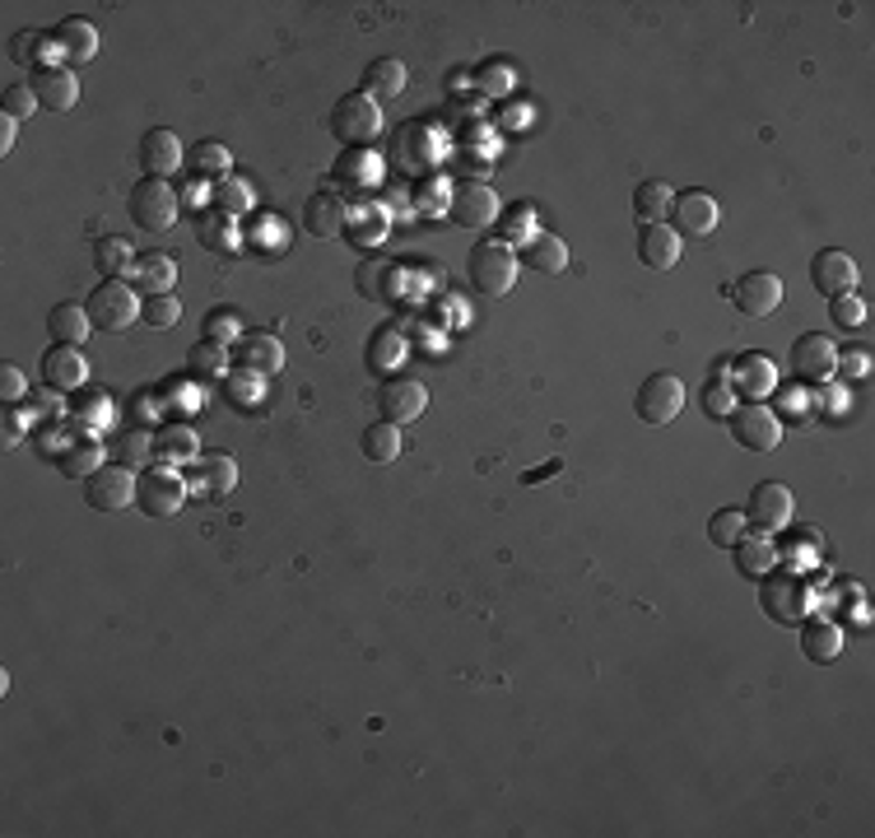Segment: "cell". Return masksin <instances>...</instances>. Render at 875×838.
Returning a JSON list of instances; mask_svg holds the SVG:
<instances>
[{"mask_svg":"<svg viewBox=\"0 0 875 838\" xmlns=\"http://www.w3.org/2000/svg\"><path fill=\"white\" fill-rule=\"evenodd\" d=\"M38 108H42V103H38L33 85H10V89H6V117H14V121H29Z\"/></svg>","mask_w":875,"mask_h":838,"instance_id":"cell-48","label":"cell"},{"mask_svg":"<svg viewBox=\"0 0 875 838\" xmlns=\"http://www.w3.org/2000/svg\"><path fill=\"white\" fill-rule=\"evenodd\" d=\"M149 452L164 461V466H187V461H196V452H201V438H196V429H187V425H164V429L154 433Z\"/></svg>","mask_w":875,"mask_h":838,"instance_id":"cell-28","label":"cell"},{"mask_svg":"<svg viewBox=\"0 0 875 838\" xmlns=\"http://www.w3.org/2000/svg\"><path fill=\"white\" fill-rule=\"evenodd\" d=\"M113 419H117V410H113V397H108V391H98V387H79V391H75V401H70V419H66V425H70V429H79L85 438H94V433H108V429H113Z\"/></svg>","mask_w":875,"mask_h":838,"instance_id":"cell-18","label":"cell"},{"mask_svg":"<svg viewBox=\"0 0 875 838\" xmlns=\"http://www.w3.org/2000/svg\"><path fill=\"white\" fill-rule=\"evenodd\" d=\"M810 284L825 299H838V294H853V284H857V261L847 256V252H838V247H825V252H815V261H810Z\"/></svg>","mask_w":875,"mask_h":838,"instance_id":"cell-16","label":"cell"},{"mask_svg":"<svg viewBox=\"0 0 875 838\" xmlns=\"http://www.w3.org/2000/svg\"><path fill=\"white\" fill-rule=\"evenodd\" d=\"M731 391H740V397H750V401H764L768 391H778L774 359H764V354H736L731 359Z\"/></svg>","mask_w":875,"mask_h":838,"instance_id":"cell-19","label":"cell"},{"mask_svg":"<svg viewBox=\"0 0 875 838\" xmlns=\"http://www.w3.org/2000/svg\"><path fill=\"white\" fill-rule=\"evenodd\" d=\"M205 340H220V345H237L243 340V322H237V312L220 308L205 318Z\"/></svg>","mask_w":875,"mask_h":838,"instance_id":"cell-44","label":"cell"},{"mask_svg":"<svg viewBox=\"0 0 875 838\" xmlns=\"http://www.w3.org/2000/svg\"><path fill=\"white\" fill-rule=\"evenodd\" d=\"M187 168H192L196 177H205V182H220V177H229V168H233V154H229V145H220V140H201L196 149H187Z\"/></svg>","mask_w":875,"mask_h":838,"instance_id":"cell-38","label":"cell"},{"mask_svg":"<svg viewBox=\"0 0 875 838\" xmlns=\"http://www.w3.org/2000/svg\"><path fill=\"white\" fill-rule=\"evenodd\" d=\"M731 299L746 318H774L782 303V280L774 271H746L731 284Z\"/></svg>","mask_w":875,"mask_h":838,"instance_id":"cell-13","label":"cell"},{"mask_svg":"<svg viewBox=\"0 0 875 838\" xmlns=\"http://www.w3.org/2000/svg\"><path fill=\"white\" fill-rule=\"evenodd\" d=\"M261 391H266V382H261V373L237 369V373L229 378V397H233V406H243V410L261 401Z\"/></svg>","mask_w":875,"mask_h":838,"instance_id":"cell-47","label":"cell"},{"mask_svg":"<svg viewBox=\"0 0 875 838\" xmlns=\"http://www.w3.org/2000/svg\"><path fill=\"white\" fill-rule=\"evenodd\" d=\"M130 410H136V419H140V425H149V419H154V410H158V397H136V401H130Z\"/></svg>","mask_w":875,"mask_h":838,"instance_id":"cell-59","label":"cell"},{"mask_svg":"<svg viewBox=\"0 0 875 838\" xmlns=\"http://www.w3.org/2000/svg\"><path fill=\"white\" fill-rule=\"evenodd\" d=\"M51 38L47 33H38V29H23V33H14V42H10V57L19 61V66H38L42 61V47H47ZM42 70V66H38Z\"/></svg>","mask_w":875,"mask_h":838,"instance_id":"cell-46","label":"cell"},{"mask_svg":"<svg viewBox=\"0 0 875 838\" xmlns=\"http://www.w3.org/2000/svg\"><path fill=\"white\" fill-rule=\"evenodd\" d=\"M327 126H331V136L340 145H354V149L359 145H373L382 136V108H378V98H368L363 89H354V94H344L336 108H331Z\"/></svg>","mask_w":875,"mask_h":838,"instance_id":"cell-3","label":"cell"},{"mask_svg":"<svg viewBox=\"0 0 875 838\" xmlns=\"http://www.w3.org/2000/svg\"><path fill=\"white\" fill-rule=\"evenodd\" d=\"M33 94H38V103L47 113H70L75 103H79V80H75V70H66V66H42V70H33Z\"/></svg>","mask_w":875,"mask_h":838,"instance_id":"cell-21","label":"cell"},{"mask_svg":"<svg viewBox=\"0 0 875 838\" xmlns=\"http://www.w3.org/2000/svg\"><path fill=\"white\" fill-rule=\"evenodd\" d=\"M560 470H564V461L560 457H554V461H545V466H536V470H526V485H536V480H545V476H560Z\"/></svg>","mask_w":875,"mask_h":838,"instance_id":"cell-58","label":"cell"},{"mask_svg":"<svg viewBox=\"0 0 875 838\" xmlns=\"http://www.w3.org/2000/svg\"><path fill=\"white\" fill-rule=\"evenodd\" d=\"M834 373H843V378H866V373H871V354H866V350H853V354H838V363H834Z\"/></svg>","mask_w":875,"mask_h":838,"instance_id":"cell-55","label":"cell"},{"mask_svg":"<svg viewBox=\"0 0 875 838\" xmlns=\"http://www.w3.org/2000/svg\"><path fill=\"white\" fill-rule=\"evenodd\" d=\"M740 513H746V527L755 536L787 532V522H791V489L778 485V480H764V485L750 489V504L740 508Z\"/></svg>","mask_w":875,"mask_h":838,"instance_id":"cell-9","label":"cell"},{"mask_svg":"<svg viewBox=\"0 0 875 838\" xmlns=\"http://www.w3.org/2000/svg\"><path fill=\"white\" fill-rule=\"evenodd\" d=\"M680 252H684V238L671 228V224H643L639 233V261L648 271H675L680 266Z\"/></svg>","mask_w":875,"mask_h":838,"instance_id":"cell-20","label":"cell"},{"mask_svg":"<svg viewBox=\"0 0 875 838\" xmlns=\"http://www.w3.org/2000/svg\"><path fill=\"white\" fill-rule=\"evenodd\" d=\"M187 373L196 382H220L229 373V345H220V340H196V345L187 350Z\"/></svg>","mask_w":875,"mask_h":838,"instance_id":"cell-33","label":"cell"},{"mask_svg":"<svg viewBox=\"0 0 875 838\" xmlns=\"http://www.w3.org/2000/svg\"><path fill=\"white\" fill-rule=\"evenodd\" d=\"M746 532L750 527H746V513H740V508H718V513L708 517V540L722 545V549H731Z\"/></svg>","mask_w":875,"mask_h":838,"instance_id":"cell-42","label":"cell"},{"mask_svg":"<svg viewBox=\"0 0 875 838\" xmlns=\"http://www.w3.org/2000/svg\"><path fill=\"white\" fill-rule=\"evenodd\" d=\"M130 220L145 233H168L182 220V196L164 177H145V182H136V192H130Z\"/></svg>","mask_w":875,"mask_h":838,"instance_id":"cell-5","label":"cell"},{"mask_svg":"<svg viewBox=\"0 0 875 838\" xmlns=\"http://www.w3.org/2000/svg\"><path fill=\"white\" fill-rule=\"evenodd\" d=\"M303 228L312 233V238H336V233H344V201L336 192H317L308 196L303 205Z\"/></svg>","mask_w":875,"mask_h":838,"instance_id":"cell-27","label":"cell"},{"mask_svg":"<svg viewBox=\"0 0 875 838\" xmlns=\"http://www.w3.org/2000/svg\"><path fill=\"white\" fill-rule=\"evenodd\" d=\"M703 410L712 415V419H727L731 410H736V391H731V382H708L703 387Z\"/></svg>","mask_w":875,"mask_h":838,"instance_id":"cell-49","label":"cell"},{"mask_svg":"<svg viewBox=\"0 0 875 838\" xmlns=\"http://www.w3.org/2000/svg\"><path fill=\"white\" fill-rule=\"evenodd\" d=\"M201 243H205L210 252H229V247H233V220L220 215V210H215V215H205V220H201Z\"/></svg>","mask_w":875,"mask_h":838,"instance_id":"cell-45","label":"cell"},{"mask_svg":"<svg viewBox=\"0 0 875 838\" xmlns=\"http://www.w3.org/2000/svg\"><path fill=\"white\" fill-rule=\"evenodd\" d=\"M145 448H149V442H145L140 433H130V438L121 442V452H126V457H130V452H145ZM130 461H136V457H130Z\"/></svg>","mask_w":875,"mask_h":838,"instance_id":"cell-60","label":"cell"},{"mask_svg":"<svg viewBox=\"0 0 875 838\" xmlns=\"http://www.w3.org/2000/svg\"><path fill=\"white\" fill-rule=\"evenodd\" d=\"M834 363H838V350L829 335H801L797 345H791V373H797L801 387H829L834 382Z\"/></svg>","mask_w":875,"mask_h":838,"instance_id":"cell-11","label":"cell"},{"mask_svg":"<svg viewBox=\"0 0 875 838\" xmlns=\"http://www.w3.org/2000/svg\"><path fill=\"white\" fill-rule=\"evenodd\" d=\"M210 201H215V210L220 215H229V220H237V215H247V210L256 205V196H252V182H243V177H220L215 187H210Z\"/></svg>","mask_w":875,"mask_h":838,"instance_id":"cell-37","label":"cell"},{"mask_svg":"<svg viewBox=\"0 0 875 838\" xmlns=\"http://www.w3.org/2000/svg\"><path fill=\"white\" fill-rule=\"evenodd\" d=\"M671 228L680 233H689V238H708L712 228H718V201H712L708 192H699V187H689V192H675V201H671Z\"/></svg>","mask_w":875,"mask_h":838,"instance_id":"cell-14","label":"cell"},{"mask_svg":"<svg viewBox=\"0 0 875 838\" xmlns=\"http://www.w3.org/2000/svg\"><path fill=\"white\" fill-rule=\"evenodd\" d=\"M136 489H140L136 470L121 466V461H108V466H98L94 476L85 480V499H89V508H98V513H117V508H130V504H136Z\"/></svg>","mask_w":875,"mask_h":838,"instance_id":"cell-8","label":"cell"},{"mask_svg":"<svg viewBox=\"0 0 875 838\" xmlns=\"http://www.w3.org/2000/svg\"><path fill=\"white\" fill-rule=\"evenodd\" d=\"M829 318L838 327H862L866 322V303L857 294H838V299H829Z\"/></svg>","mask_w":875,"mask_h":838,"instance_id":"cell-51","label":"cell"},{"mask_svg":"<svg viewBox=\"0 0 875 838\" xmlns=\"http://www.w3.org/2000/svg\"><path fill=\"white\" fill-rule=\"evenodd\" d=\"M233 485H237V461H233V452L196 457V489L205 494V499H224V494H233Z\"/></svg>","mask_w":875,"mask_h":838,"instance_id":"cell-29","label":"cell"},{"mask_svg":"<svg viewBox=\"0 0 875 838\" xmlns=\"http://www.w3.org/2000/svg\"><path fill=\"white\" fill-rule=\"evenodd\" d=\"M85 308H89V322L98 327V331H130L140 322V312H145V303H140V294L130 290L126 280H98L94 284V294L85 299Z\"/></svg>","mask_w":875,"mask_h":838,"instance_id":"cell-2","label":"cell"},{"mask_svg":"<svg viewBox=\"0 0 875 838\" xmlns=\"http://www.w3.org/2000/svg\"><path fill=\"white\" fill-rule=\"evenodd\" d=\"M410 85V70H406V61H396V57H378V61H368L363 66V94L368 98H401V89Z\"/></svg>","mask_w":875,"mask_h":838,"instance_id":"cell-30","label":"cell"},{"mask_svg":"<svg viewBox=\"0 0 875 838\" xmlns=\"http://www.w3.org/2000/svg\"><path fill=\"white\" fill-rule=\"evenodd\" d=\"M23 391H29V382H23V373L14 369V363H6V369H0V397H6V401H19Z\"/></svg>","mask_w":875,"mask_h":838,"instance_id":"cell-56","label":"cell"},{"mask_svg":"<svg viewBox=\"0 0 875 838\" xmlns=\"http://www.w3.org/2000/svg\"><path fill=\"white\" fill-rule=\"evenodd\" d=\"M85 378H89V363H85V354H79V350H70V345H51V350L42 354V387L79 391V387H85Z\"/></svg>","mask_w":875,"mask_h":838,"instance_id":"cell-23","label":"cell"},{"mask_svg":"<svg viewBox=\"0 0 875 838\" xmlns=\"http://www.w3.org/2000/svg\"><path fill=\"white\" fill-rule=\"evenodd\" d=\"M526 266L541 271V275H564L568 271V243L554 238V233H536L526 243Z\"/></svg>","mask_w":875,"mask_h":838,"instance_id":"cell-35","label":"cell"},{"mask_svg":"<svg viewBox=\"0 0 875 838\" xmlns=\"http://www.w3.org/2000/svg\"><path fill=\"white\" fill-rule=\"evenodd\" d=\"M233 359H237V369H247V373H261V378H275L280 369H284V345L275 335H266V331H256V335H243L233 345Z\"/></svg>","mask_w":875,"mask_h":838,"instance_id":"cell-22","label":"cell"},{"mask_svg":"<svg viewBox=\"0 0 875 838\" xmlns=\"http://www.w3.org/2000/svg\"><path fill=\"white\" fill-rule=\"evenodd\" d=\"M447 215H453V224L480 233L498 220V196H494V187H485V182H457L453 196H447Z\"/></svg>","mask_w":875,"mask_h":838,"instance_id":"cell-12","label":"cell"},{"mask_svg":"<svg viewBox=\"0 0 875 838\" xmlns=\"http://www.w3.org/2000/svg\"><path fill=\"white\" fill-rule=\"evenodd\" d=\"M671 201H675V192L667 187V182L648 177V182H639V192H633V215H639L643 224H667Z\"/></svg>","mask_w":875,"mask_h":838,"instance_id":"cell-34","label":"cell"},{"mask_svg":"<svg viewBox=\"0 0 875 838\" xmlns=\"http://www.w3.org/2000/svg\"><path fill=\"white\" fill-rule=\"evenodd\" d=\"M182 164H187V149H182L177 130L154 126V130H145V136H140V168L149 177H164L168 182V173H177Z\"/></svg>","mask_w":875,"mask_h":838,"instance_id":"cell-17","label":"cell"},{"mask_svg":"<svg viewBox=\"0 0 875 838\" xmlns=\"http://www.w3.org/2000/svg\"><path fill=\"white\" fill-rule=\"evenodd\" d=\"M759 606L768 620H782V624H801L810 620V606H815V592H810V578L797 568H774L768 578H759Z\"/></svg>","mask_w":875,"mask_h":838,"instance_id":"cell-1","label":"cell"},{"mask_svg":"<svg viewBox=\"0 0 875 838\" xmlns=\"http://www.w3.org/2000/svg\"><path fill=\"white\" fill-rule=\"evenodd\" d=\"M94 266L108 280H117V275H126L130 266H136V252H130L126 238H98L94 243Z\"/></svg>","mask_w":875,"mask_h":838,"instance_id":"cell-41","label":"cell"},{"mask_svg":"<svg viewBox=\"0 0 875 838\" xmlns=\"http://www.w3.org/2000/svg\"><path fill=\"white\" fill-rule=\"evenodd\" d=\"M475 89H480L485 98H508L517 89V66L503 61V57H489L475 66Z\"/></svg>","mask_w":875,"mask_h":838,"instance_id":"cell-39","label":"cell"},{"mask_svg":"<svg viewBox=\"0 0 875 838\" xmlns=\"http://www.w3.org/2000/svg\"><path fill=\"white\" fill-rule=\"evenodd\" d=\"M633 410H639V419H643V425H652V429L671 425V419L684 410V382L675 373H652L639 387V397H633Z\"/></svg>","mask_w":875,"mask_h":838,"instance_id":"cell-10","label":"cell"},{"mask_svg":"<svg viewBox=\"0 0 875 838\" xmlns=\"http://www.w3.org/2000/svg\"><path fill=\"white\" fill-rule=\"evenodd\" d=\"M378 410L382 419H391V425H415V419L429 410V391H424V382L415 378H391L378 387Z\"/></svg>","mask_w":875,"mask_h":838,"instance_id":"cell-15","label":"cell"},{"mask_svg":"<svg viewBox=\"0 0 875 838\" xmlns=\"http://www.w3.org/2000/svg\"><path fill=\"white\" fill-rule=\"evenodd\" d=\"M350 238H354L359 247H378V243L387 238V224H382V215H368V220H359Z\"/></svg>","mask_w":875,"mask_h":838,"instance_id":"cell-54","label":"cell"},{"mask_svg":"<svg viewBox=\"0 0 875 838\" xmlns=\"http://www.w3.org/2000/svg\"><path fill=\"white\" fill-rule=\"evenodd\" d=\"M126 275L140 284L145 299H154V294H173V284H177V261H173L168 252H145Z\"/></svg>","mask_w":875,"mask_h":838,"instance_id":"cell-26","label":"cell"},{"mask_svg":"<svg viewBox=\"0 0 875 838\" xmlns=\"http://www.w3.org/2000/svg\"><path fill=\"white\" fill-rule=\"evenodd\" d=\"M14 136H19V121L14 117H0V154L14 149Z\"/></svg>","mask_w":875,"mask_h":838,"instance_id":"cell-57","label":"cell"},{"mask_svg":"<svg viewBox=\"0 0 875 838\" xmlns=\"http://www.w3.org/2000/svg\"><path fill=\"white\" fill-rule=\"evenodd\" d=\"M731 433H736V442L746 452H755V457H768L782 442V415L774 410V406H764V401H750V406H736L731 415Z\"/></svg>","mask_w":875,"mask_h":838,"instance_id":"cell-6","label":"cell"},{"mask_svg":"<svg viewBox=\"0 0 875 838\" xmlns=\"http://www.w3.org/2000/svg\"><path fill=\"white\" fill-rule=\"evenodd\" d=\"M136 504H140L145 517L168 522V517L182 513V504H187V485H182V476L173 466H154V470H145V476H140Z\"/></svg>","mask_w":875,"mask_h":838,"instance_id":"cell-7","label":"cell"},{"mask_svg":"<svg viewBox=\"0 0 875 838\" xmlns=\"http://www.w3.org/2000/svg\"><path fill=\"white\" fill-rule=\"evenodd\" d=\"M140 322H145V327H154V331H168V327H177V322H182V303H177L173 294H154V299H145Z\"/></svg>","mask_w":875,"mask_h":838,"instance_id":"cell-43","label":"cell"},{"mask_svg":"<svg viewBox=\"0 0 875 838\" xmlns=\"http://www.w3.org/2000/svg\"><path fill=\"white\" fill-rule=\"evenodd\" d=\"M51 38L61 42V57L75 61V66L79 61H94V51H98V29H94L89 19H61Z\"/></svg>","mask_w":875,"mask_h":838,"instance_id":"cell-32","label":"cell"},{"mask_svg":"<svg viewBox=\"0 0 875 838\" xmlns=\"http://www.w3.org/2000/svg\"><path fill=\"white\" fill-rule=\"evenodd\" d=\"M103 457H108V452H103L98 438H79V442H70V448L61 452V470H66L70 480H89L98 466H108Z\"/></svg>","mask_w":875,"mask_h":838,"instance_id":"cell-40","label":"cell"},{"mask_svg":"<svg viewBox=\"0 0 875 838\" xmlns=\"http://www.w3.org/2000/svg\"><path fill=\"white\" fill-rule=\"evenodd\" d=\"M466 275L475 284V294L503 299V294H513V284H517V256L508 243H475Z\"/></svg>","mask_w":875,"mask_h":838,"instance_id":"cell-4","label":"cell"},{"mask_svg":"<svg viewBox=\"0 0 875 838\" xmlns=\"http://www.w3.org/2000/svg\"><path fill=\"white\" fill-rule=\"evenodd\" d=\"M0 419H6V425H0V442H6V448H19L23 433H29V415H23V410H6Z\"/></svg>","mask_w":875,"mask_h":838,"instance_id":"cell-53","label":"cell"},{"mask_svg":"<svg viewBox=\"0 0 875 838\" xmlns=\"http://www.w3.org/2000/svg\"><path fill=\"white\" fill-rule=\"evenodd\" d=\"M359 448H363L368 461H378V466L396 461V457H401V425H391V419H378V425L363 429Z\"/></svg>","mask_w":875,"mask_h":838,"instance_id":"cell-36","label":"cell"},{"mask_svg":"<svg viewBox=\"0 0 875 838\" xmlns=\"http://www.w3.org/2000/svg\"><path fill=\"white\" fill-rule=\"evenodd\" d=\"M89 331H94V322H89V308L85 303H57L47 312V335H51V345H85L89 340Z\"/></svg>","mask_w":875,"mask_h":838,"instance_id":"cell-24","label":"cell"},{"mask_svg":"<svg viewBox=\"0 0 875 838\" xmlns=\"http://www.w3.org/2000/svg\"><path fill=\"white\" fill-rule=\"evenodd\" d=\"M782 555H787L791 564H797V573H806V568L815 564V536H806V532H801L791 545H782V549H778V559H782Z\"/></svg>","mask_w":875,"mask_h":838,"instance_id":"cell-52","label":"cell"},{"mask_svg":"<svg viewBox=\"0 0 875 838\" xmlns=\"http://www.w3.org/2000/svg\"><path fill=\"white\" fill-rule=\"evenodd\" d=\"M731 555H736V568L746 573V578H768L782 559H778V545H774V536H755V532H746L736 545H731Z\"/></svg>","mask_w":875,"mask_h":838,"instance_id":"cell-25","label":"cell"},{"mask_svg":"<svg viewBox=\"0 0 875 838\" xmlns=\"http://www.w3.org/2000/svg\"><path fill=\"white\" fill-rule=\"evenodd\" d=\"M843 628L834 624V620H806V628H801V652L810 662H834V657H843Z\"/></svg>","mask_w":875,"mask_h":838,"instance_id":"cell-31","label":"cell"},{"mask_svg":"<svg viewBox=\"0 0 875 838\" xmlns=\"http://www.w3.org/2000/svg\"><path fill=\"white\" fill-rule=\"evenodd\" d=\"M396 275V266H387V261H373V266H363L359 271V290L368 294V299H391L387 294V280Z\"/></svg>","mask_w":875,"mask_h":838,"instance_id":"cell-50","label":"cell"},{"mask_svg":"<svg viewBox=\"0 0 875 838\" xmlns=\"http://www.w3.org/2000/svg\"><path fill=\"white\" fill-rule=\"evenodd\" d=\"M825 406H829V410H843V406H847V397H843V391L834 387V391H825Z\"/></svg>","mask_w":875,"mask_h":838,"instance_id":"cell-61","label":"cell"}]
</instances>
